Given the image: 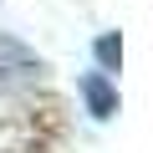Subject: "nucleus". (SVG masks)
Returning <instances> with one entry per match:
<instances>
[{
  "instance_id": "f257e3e1",
  "label": "nucleus",
  "mask_w": 153,
  "mask_h": 153,
  "mask_svg": "<svg viewBox=\"0 0 153 153\" xmlns=\"http://www.w3.org/2000/svg\"><path fill=\"white\" fill-rule=\"evenodd\" d=\"M82 97H87L92 117H112V112H117V92H112V82H107L102 71H87V76H82Z\"/></svg>"
},
{
  "instance_id": "f03ea898",
  "label": "nucleus",
  "mask_w": 153,
  "mask_h": 153,
  "mask_svg": "<svg viewBox=\"0 0 153 153\" xmlns=\"http://www.w3.org/2000/svg\"><path fill=\"white\" fill-rule=\"evenodd\" d=\"M97 61L107 66V71H117V61H123V41L107 31V36H97Z\"/></svg>"
}]
</instances>
